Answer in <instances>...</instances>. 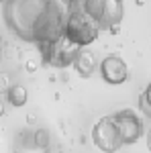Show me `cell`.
Masks as SVG:
<instances>
[{
  "mask_svg": "<svg viewBox=\"0 0 151 153\" xmlns=\"http://www.w3.org/2000/svg\"><path fill=\"white\" fill-rule=\"evenodd\" d=\"M51 0H4V21L16 37L35 43V35L45 19Z\"/></svg>",
  "mask_w": 151,
  "mask_h": 153,
  "instance_id": "obj_1",
  "label": "cell"
},
{
  "mask_svg": "<svg viewBox=\"0 0 151 153\" xmlns=\"http://www.w3.org/2000/svg\"><path fill=\"white\" fill-rule=\"evenodd\" d=\"M63 35L68 37L71 43H76L78 47H86V45H90V43H94V41L98 39L100 29H98V25L84 12L82 4L70 2V4L65 6V27H63Z\"/></svg>",
  "mask_w": 151,
  "mask_h": 153,
  "instance_id": "obj_2",
  "label": "cell"
},
{
  "mask_svg": "<svg viewBox=\"0 0 151 153\" xmlns=\"http://www.w3.org/2000/svg\"><path fill=\"white\" fill-rule=\"evenodd\" d=\"M82 4L84 12L98 25L100 33L110 31L116 33L123 21V0H71Z\"/></svg>",
  "mask_w": 151,
  "mask_h": 153,
  "instance_id": "obj_3",
  "label": "cell"
},
{
  "mask_svg": "<svg viewBox=\"0 0 151 153\" xmlns=\"http://www.w3.org/2000/svg\"><path fill=\"white\" fill-rule=\"evenodd\" d=\"M37 45H39L41 63L51 65V68H68V65H71L74 57L80 51V47L76 43H71L65 35H61L59 39L51 41V43H37Z\"/></svg>",
  "mask_w": 151,
  "mask_h": 153,
  "instance_id": "obj_4",
  "label": "cell"
},
{
  "mask_svg": "<svg viewBox=\"0 0 151 153\" xmlns=\"http://www.w3.org/2000/svg\"><path fill=\"white\" fill-rule=\"evenodd\" d=\"M92 141L94 145L104 153H116L123 147V139H121V133L116 129L112 114L102 117L92 129Z\"/></svg>",
  "mask_w": 151,
  "mask_h": 153,
  "instance_id": "obj_5",
  "label": "cell"
},
{
  "mask_svg": "<svg viewBox=\"0 0 151 153\" xmlns=\"http://www.w3.org/2000/svg\"><path fill=\"white\" fill-rule=\"evenodd\" d=\"M112 120H115L116 129L121 133V139H123V147L125 145H133L141 139L143 135V120L141 117L131 110V108H125V110H118L112 114Z\"/></svg>",
  "mask_w": 151,
  "mask_h": 153,
  "instance_id": "obj_6",
  "label": "cell"
},
{
  "mask_svg": "<svg viewBox=\"0 0 151 153\" xmlns=\"http://www.w3.org/2000/svg\"><path fill=\"white\" fill-rule=\"evenodd\" d=\"M100 76L106 84H112V86H118V84L127 82L129 78V70L127 63L116 55H108V57L102 59L100 63Z\"/></svg>",
  "mask_w": 151,
  "mask_h": 153,
  "instance_id": "obj_7",
  "label": "cell"
},
{
  "mask_svg": "<svg viewBox=\"0 0 151 153\" xmlns=\"http://www.w3.org/2000/svg\"><path fill=\"white\" fill-rule=\"evenodd\" d=\"M71 65L76 68V71L80 74L82 78H90L94 74V70H96V59H94V55L90 51H82L80 49L78 55L71 61Z\"/></svg>",
  "mask_w": 151,
  "mask_h": 153,
  "instance_id": "obj_8",
  "label": "cell"
},
{
  "mask_svg": "<svg viewBox=\"0 0 151 153\" xmlns=\"http://www.w3.org/2000/svg\"><path fill=\"white\" fill-rule=\"evenodd\" d=\"M6 98H8V102H10L12 106H25L27 104V98H29V94H27V88L25 86H21V84H12L10 88L6 90Z\"/></svg>",
  "mask_w": 151,
  "mask_h": 153,
  "instance_id": "obj_9",
  "label": "cell"
},
{
  "mask_svg": "<svg viewBox=\"0 0 151 153\" xmlns=\"http://www.w3.org/2000/svg\"><path fill=\"white\" fill-rule=\"evenodd\" d=\"M149 96H151V86H147V90L141 94V98H139V106H141V112L145 114V117L149 118V114H151V106H149Z\"/></svg>",
  "mask_w": 151,
  "mask_h": 153,
  "instance_id": "obj_10",
  "label": "cell"
},
{
  "mask_svg": "<svg viewBox=\"0 0 151 153\" xmlns=\"http://www.w3.org/2000/svg\"><path fill=\"white\" fill-rule=\"evenodd\" d=\"M10 78H8V74H0V94H6V90L10 88Z\"/></svg>",
  "mask_w": 151,
  "mask_h": 153,
  "instance_id": "obj_11",
  "label": "cell"
},
{
  "mask_svg": "<svg viewBox=\"0 0 151 153\" xmlns=\"http://www.w3.org/2000/svg\"><path fill=\"white\" fill-rule=\"evenodd\" d=\"M4 114V100H2V94H0V117Z\"/></svg>",
  "mask_w": 151,
  "mask_h": 153,
  "instance_id": "obj_12",
  "label": "cell"
},
{
  "mask_svg": "<svg viewBox=\"0 0 151 153\" xmlns=\"http://www.w3.org/2000/svg\"><path fill=\"white\" fill-rule=\"evenodd\" d=\"M59 2H61V4H63V6H68V4H70L71 0H59Z\"/></svg>",
  "mask_w": 151,
  "mask_h": 153,
  "instance_id": "obj_13",
  "label": "cell"
},
{
  "mask_svg": "<svg viewBox=\"0 0 151 153\" xmlns=\"http://www.w3.org/2000/svg\"><path fill=\"white\" fill-rule=\"evenodd\" d=\"M0 45H2V35H0Z\"/></svg>",
  "mask_w": 151,
  "mask_h": 153,
  "instance_id": "obj_14",
  "label": "cell"
},
{
  "mask_svg": "<svg viewBox=\"0 0 151 153\" xmlns=\"http://www.w3.org/2000/svg\"><path fill=\"white\" fill-rule=\"evenodd\" d=\"M0 59H2V49H0Z\"/></svg>",
  "mask_w": 151,
  "mask_h": 153,
  "instance_id": "obj_15",
  "label": "cell"
},
{
  "mask_svg": "<svg viewBox=\"0 0 151 153\" xmlns=\"http://www.w3.org/2000/svg\"><path fill=\"white\" fill-rule=\"evenodd\" d=\"M0 2H4V0H0Z\"/></svg>",
  "mask_w": 151,
  "mask_h": 153,
  "instance_id": "obj_16",
  "label": "cell"
}]
</instances>
